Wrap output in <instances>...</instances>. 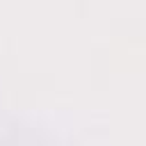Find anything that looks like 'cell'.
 I'll return each instance as SVG.
<instances>
[]
</instances>
